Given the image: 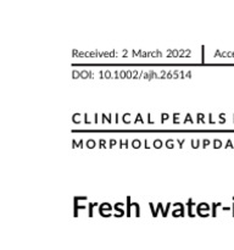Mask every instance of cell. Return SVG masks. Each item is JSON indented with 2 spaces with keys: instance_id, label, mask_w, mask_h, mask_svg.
Masks as SVG:
<instances>
[{
  "instance_id": "obj_1",
  "label": "cell",
  "mask_w": 234,
  "mask_h": 250,
  "mask_svg": "<svg viewBox=\"0 0 234 250\" xmlns=\"http://www.w3.org/2000/svg\"><path fill=\"white\" fill-rule=\"evenodd\" d=\"M133 146H134V148H139V146H140V142L134 141L133 142Z\"/></svg>"
}]
</instances>
